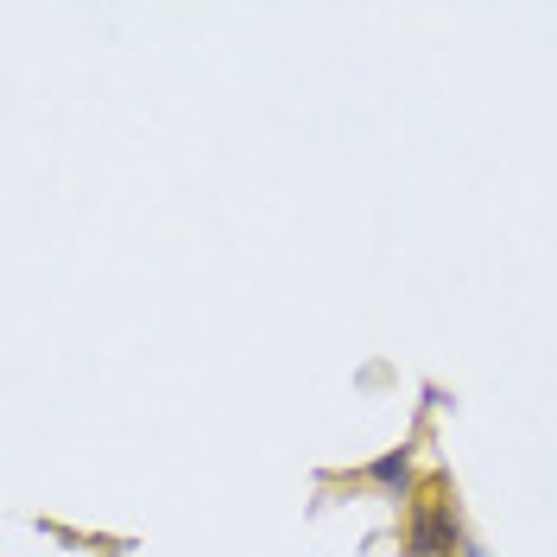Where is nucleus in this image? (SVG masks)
<instances>
[{
  "mask_svg": "<svg viewBox=\"0 0 557 557\" xmlns=\"http://www.w3.org/2000/svg\"><path fill=\"white\" fill-rule=\"evenodd\" d=\"M469 545L462 532V507H456L450 482H431L424 494H412V513H406V557H456Z\"/></svg>",
  "mask_w": 557,
  "mask_h": 557,
  "instance_id": "f257e3e1",
  "label": "nucleus"
},
{
  "mask_svg": "<svg viewBox=\"0 0 557 557\" xmlns=\"http://www.w3.org/2000/svg\"><path fill=\"white\" fill-rule=\"evenodd\" d=\"M361 482L381 487L386 500H412L418 494V462H412V444H399V450H381L368 469H361Z\"/></svg>",
  "mask_w": 557,
  "mask_h": 557,
  "instance_id": "f03ea898",
  "label": "nucleus"
},
{
  "mask_svg": "<svg viewBox=\"0 0 557 557\" xmlns=\"http://www.w3.org/2000/svg\"><path fill=\"white\" fill-rule=\"evenodd\" d=\"M456 557H494V552H487L482 539H469V545H462V552H456Z\"/></svg>",
  "mask_w": 557,
  "mask_h": 557,
  "instance_id": "7ed1b4c3",
  "label": "nucleus"
}]
</instances>
